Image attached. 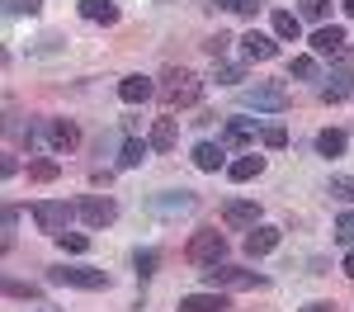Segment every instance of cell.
Instances as JSON below:
<instances>
[{"instance_id": "e575fe53", "label": "cell", "mask_w": 354, "mask_h": 312, "mask_svg": "<svg viewBox=\"0 0 354 312\" xmlns=\"http://www.w3.org/2000/svg\"><path fill=\"white\" fill-rule=\"evenodd\" d=\"M5 10H10V15H28V19H33V15L43 10V0H5Z\"/></svg>"}, {"instance_id": "8992f818", "label": "cell", "mask_w": 354, "mask_h": 312, "mask_svg": "<svg viewBox=\"0 0 354 312\" xmlns=\"http://www.w3.org/2000/svg\"><path fill=\"white\" fill-rule=\"evenodd\" d=\"M71 203H62V199H38L33 203V223L43 227V232H53V237H62L66 232V223H71Z\"/></svg>"}, {"instance_id": "60d3db41", "label": "cell", "mask_w": 354, "mask_h": 312, "mask_svg": "<svg viewBox=\"0 0 354 312\" xmlns=\"http://www.w3.org/2000/svg\"><path fill=\"white\" fill-rule=\"evenodd\" d=\"M340 5H345V15H354V0H340Z\"/></svg>"}, {"instance_id": "8d00e7d4", "label": "cell", "mask_w": 354, "mask_h": 312, "mask_svg": "<svg viewBox=\"0 0 354 312\" xmlns=\"http://www.w3.org/2000/svg\"><path fill=\"white\" fill-rule=\"evenodd\" d=\"M236 15H245V19H255V15H260V0H241V10H236Z\"/></svg>"}, {"instance_id": "277c9868", "label": "cell", "mask_w": 354, "mask_h": 312, "mask_svg": "<svg viewBox=\"0 0 354 312\" xmlns=\"http://www.w3.org/2000/svg\"><path fill=\"white\" fill-rule=\"evenodd\" d=\"M241 104H250V109H270V113H283L288 109V90L279 81H255L241 90Z\"/></svg>"}, {"instance_id": "484cf974", "label": "cell", "mask_w": 354, "mask_h": 312, "mask_svg": "<svg viewBox=\"0 0 354 312\" xmlns=\"http://www.w3.org/2000/svg\"><path fill=\"white\" fill-rule=\"evenodd\" d=\"M326 194H330V199H340V203H354V175H330Z\"/></svg>"}, {"instance_id": "6da1fadb", "label": "cell", "mask_w": 354, "mask_h": 312, "mask_svg": "<svg viewBox=\"0 0 354 312\" xmlns=\"http://www.w3.org/2000/svg\"><path fill=\"white\" fill-rule=\"evenodd\" d=\"M198 95H203V81L194 71H185V66L165 71V85H161L165 109H189V104H198Z\"/></svg>"}, {"instance_id": "f35d334b", "label": "cell", "mask_w": 354, "mask_h": 312, "mask_svg": "<svg viewBox=\"0 0 354 312\" xmlns=\"http://www.w3.org/2000/svg\"><path fill=\"white\" fill-rule=\"evenodd\" d=\"M345 275H350V279H354V246H350V251H345Z\"/></svg>"}, {"instance_id": "4fadbf2b", "label": "cell", "mask_w": 354, "mask_h": 312, "mask_svg": "<svg viewBox=\"0 0 354 312\" xmlns=\"http://www.w3.org/2000/svg\"><path fill=\"white\" fill-rule=\"evenodd\" d=\"M232 303L222 298V288H213V293H189V298H180V308L175 312H227Z\"/></svg>"}, {"instance_id": "83f0119b", "label": "cell", "mask_w": 354, "mask_h": 312, "mask_svg": "<svg viewBox=\"0 0 354 312\" xmlns=\"http://www.w3.org/2000/svg\"><path fill=\"white\" fill-rule=\"evenodd\" d=\"M298 15H302V19H317V24H322V19L330 15V0H298Z\"/></svg>"}, {"instance_id": "74e56055", "label": "cell", "mask_w": 354, "mask_h": 312, "mask_svg": "<svg viewBox=\"0 0 354 312\" xmlns=\"http://www.w3.org/2000/svg\"><path fill=\"white\" fill-rule=\"evenodd\" d=\"M213 10H241V0H213Z\"/></svg>"}, {"instance_id": "52a82bcc", "label": "cell", "mask_w": 354, "mask_h": 312, "mask_svg": "<svg viewBox=\"0 0 354 312\" xmlns=\"http://www.w3.org/2000/svg\"><path fill=\"white\" fill-rule=\"evenodd\" d=\"M76 213H81L85 227H109L113 218H118V203H113L109 194H90V199L76 203Z\"/></svg>"}, {"instance_id": "9a60e30c", "label": "cell", "mask_w": 354, "mask_h": 312, "mask_svg": "<svg viewBox=\"0 0 354 312\" xmlns=\"http://www.w3.org/2000/svg\"><path fill=\"white\" fill-rule=\"evenodd\" d=\"M76 10H81V19H90V24H118V5L113 0H81Z\"/></svg>"}, {"instance_id": "ffe728a7", "label": "cell", "mask_w": 354, "mask_h": 312, "mask_svg": "<svg viewBox=\"0 0 354 312\" xmlns=\"http://www.w3.org/2000/svg\"><path fill=\"white\" fill-rule=\"evenodd\" d=\"M222 156H227V147H213V142H198V147H194V166L198 170H222Z\"/></svg>"}, {"instance_id": "f546056e", "label": "cell", "mask_w": 354, "mask_h": 312, "mask_svg": "<svg viewBox=\"0 0 354 312\" xmlns=\"http://www.w3.org/2000/svg\"><path fill=\"white\" fill-rule=\"evenodd\" d=\"M156 265H161V255L156 251H133V270L147 279V275H156Z\"/></svg>"}, {"instance_id": "1f68e13d", "label": "cell", "mask_w": 354, "mask_h": 312, "mask_svg": "<svg viewBox=\"0 0 354 312\" xmlns=\"http://www.w3.org/2000/svg\"><path fill=\"white\" fill-rule=\"evenodd\" d=\"M213 81H218V85H236V81H245V71H241V66H232V62H218Z\"/></svg>"}, {"instance_id": "4dcf8cb0", "label": "cell", "mask_w": 354, "mask_h": 312, "mask_svg": "<svg viewBox=\"0 0 354 312\" xmlns=\"http://www.w3.org/2000/svg\"><path fill=\"white\" fill-rule=\"evenodd\" d=\"M189 208H194V194H189V190H180V194L161 199V213H189Z\"/></svg>"}, {"instance_id": "f1b7e54d", "label": "cell", "mask_w": 354, "mask_h": 312, "mask_svg": "<svg viewBox=\"0 0 354 312\" xmlns=\"http://www.w3.org/2000/svg\"><path fill=\"white\" fill-rule=\"evenodd\" d=\"M57 246H62V251H71V255H85V251H90V237H81V232H62V237H57Z\"/></svg>"}, {"instance_id": "8fae6325", "label": "cell", "mask_w": 354, "mask_h": 312, "mask_svg": "<svg viewBox=\"0 0 354 312\" xmlns=\"http://www.w3.org/2000/svg\"><path fill=\"white\" fill-rule=\"evenodd\" d=\"M274 246H279V227L260 223V227H250V232H245V255H250V260H255V255H270Z\"/></svg>"}, {"instance_id": "9c48e42d", "label": "cell", "mask_w": 354, "mask_h": 312, "mask_svg": "<svg viewBox=\"0 0 354 312\" xmlns=\"http://www.w3.org/2000/svg\"><path fill=\"white\" fill-rule=\"evenodd\" d=\"M345 48H350V38H345L340 24H322L317 33H312V53L317 57H340Z\"/></svg>"}, {"instance_id": "d4e9b609", "label": "cell", "mask_w": 354, "mask_h": 312, "mask_svg": "<svg viewBox=\"0 0 354 312\" xmlns=\"http://www.w3.org/2000/svg\"><path fill=\"white\" fill-rule=\"evenodd\" d=\"M260 142H265L270 152H283V147H288V128H283V123H265V128H260Z\"/></svg>"}, {"instance_id": "d590c367", "label": "cell", "mask_w": 354, "mask_h": 312, "mask_svg": "<svg viewBox=\"0 0 354 312\" xmlns=\"http://www.w3.org/2000/svg\"><path fill=\"white\" fill-rule=\"evenodd\" d=\"M5 293H10V298H38V288H33V284H19V279L5 284Z\"/></svg>"}, {"instance_id": "ab89813d", "label": "cell", "mask_w": 354, "mask_h": 312, "mask_svg": "<svg viewBox=\"0 0 354 312\" xmlns=\"http://www.w3.org/2000/svg\"><path fill=\"white\" fill-rule=\"evenodd\" d=\"M298 312H330V303H307V308H298Z\"/></svg>"}, {"instance_id": "4316f807", "label": "cell", "mask_w": 354, "mask_h": 312, "mask_svg": "<svg viewBox=\"0 0 354 312\" xmlns=\"http://www.w3.org/2000/svg\"><path fill=\"white\" fill-rule=\"evenodd\" d=\"M288 76H298V81H317V57H293V62H288Z\"/></svg>"}, {"instance_id": "d6a6232c", "label": "cell", "mask_w": 354, "mask_h": 312, "mask_svg": "<svg viewBox=\"0 0 354 312\" xmlns=\"http://www.w3.org/2000/svg\"><path fill=\"white\" fill-rule=\"evenodd\" d=\"M232 43H241V38H232V33H213V38L203 43V53H208V57H222L227 48H232Z\"/></svg>"}, {"instance_id": "7402d4cb", "label": "cell", "mask_w": 354, "mask_h": 312, "mask_svg": "<svg viewBox=\"0 0 354 312\" xmlns=\"http://www.w3.org/2000/svg\"><path fill=\"white\" fill-rule=\"evenodd\" d=\"M147 156H151V142L128 138V142H123V156H118V166H123V170H133V166H142Z\"/></svg>"}, {"instance_id": "e0dca14e", "label": "cell", "mask_w": 354, "mask_h": 312, "mask_svg": "<svg viewBox=\"0 0 354 312\" xmlns=\"http://www.w3.org/2000/svg\"><path fill=\"white\" fill-rule=\"evenodd\" d=\"M255 138V123L250 118H227V128H222V147H245V142Z\"/></svg>"}, {"instance_id": "30bf717a", "label": "cell", "mask_w": 354, "mask_h": 312, "mask_svg": "<svg viewBox=\"0 0 354 312\" xmlns=\"http://www.w3.org/2000/svg\"><path fill=\"white\" fill-rule=\"evenodd\" d=\"M76 142H81V128L71 118H48V147L53 152H71Z\"/></svg>"}, {"instance_id": "44dd1931", "label": "cell", "mask_w": 354, "mask_h": 312, "mask_svg": "<svg viewBox=\"0 0 354 312\" xmlns=\"http://www.w3.org/2000/svg\"><path fill=\"white\" fill-rule=\"evenodd\" d=\"M345 147H350V138H345L340 128H322V133H317V152H322V156H340Z\"/></svg>"}, {"instance_id": "5b68a950", "label": "cell", "mask_w": 354, "mask_h": 312, "mask_svg": "<svg viewBox=\"0 0 354 312\" xmlns=\"http://www.w3.org/2000/svg\"><path fill=\"white\" fill-rule=\"evenodd\" d=\"M203 284H208V288H260L265 275L236 270V265H208V270H203Z\"/></svg>"}, {"instance_id": "603a6c76", "label": "cell", "mask_w": 354, "mask_h": 312, "mask_svg": "<svg viewBox=\"0 0 354 312\" xmlns=\"http://www.w3.org/2000/svg\"><path fill=\"white\" fill-rule=\"evenodd\" d=\"M274 33H279V38H298L302 19L293 15V10H274Z\"/></svg>"}, {"instance_id": "2e32d148", "label": "cell", "mask_w": 354, "mask_h": 312, "mask_svg": "<svg viewBox=\"0 0 354 312\" xmlns=\"http://www.w3.org/2000/svg\"><path fill=\"white\" fill-rule=\"evenodd\" d=\"M147 142H151V152H170V147L180 142V123H175V118H156Z\"/></svg>"}, {"instance_id": "5bb4252c", "label": "cell", "mask_w": 354, "mask_h": 312, "mask_svg": "<svg viewBox=\"0 0 354 312\" xmlns=\"http://www.w3.org/2000/svg\"><path fill=\"white\" fill-rule=\"evenodd\" d=\"M241 53L250 57V62H270V57L279 53V48H274V38H270V33H260V28H250V33L241 38Z\"/></svg>"}, {"instance_id": "cb8c5ba5", "label": "cell", "mask_w": 354, "mask_h": 312, "mask_svg": "<svg viewBox=\"0 0 354 312\" xmlns=\"http://www.w3.org/2000/svg\"><path fill=\"white\" fill-rule=\"evenodd\" d=\"M57 161L53 156H38V161H28V180H38V185H48V180H57Z\"/></svg>"}, {"instance_id": "b9f144b4", "label": "cell", "mask_w": 354, "mask_h": 312, "mask_svg": "<svg viewBox=\"0 0 354 312\" xmlns=\"http://www.w3.org/2000/svg\"><path fill=\"white\" fill-rule=\"evenodd\" d=\"M33 312H62V308H48V303H43V308H33Z\"/></svg>"}, {"instance_id": "3957f363", "label": "cell", "mask_w": 354, "mask_h": 312, "mask_svg": "<svg viewBox=\"0 0 354 312\" xmlns=\"http://www.w3.org/2000/svg\"><path fill=\"white\" fill-rule=\"evenodd\" d=\"M53 284H66V288H109V270H90V265H62V270H48Z\"/></svg>"}, {"instance_id": "ba28073f", "label": "cell", "mask_w": 354, "mask_h": 312, "mask_svg": "<svg viewBox=\"0 0 354 312\" xmlns=\"http://www.w3.org/2000/svg\"><path fill=\"white\" fill-rule=\"evenodd\" d=\"M222 223L227 227H260V203H250V199H227L222 203Z\"/></svg>"}, {"instance_id": "ac0fdd59", "label": "cell", "mask_w": 354, "mask_h": 312, "mask_svg": "<svg viewBox=\"0 0 354 312\" xmlns=\"http://www.w3.org/2000/svg\"><path fill=\"white\" fill-rule=\"evenodd\" d=\"M350 95H354V76L350 71H335V76L322 85V100H326V104H340V100H350Z\"/></svg>"}, {"instance_id": "7c38bea8", "label": "cell", "mask_w": 354, "mask_h": 312, "mask_svg": "<svg viewBox=\"0 0 354 312\" xmlns=\"http://www.w3.org/2000/svg\"><path fill=\"white\" fill-rule=\"evenodd\" d=\"M151 95H156L151 76H123V81H118V100H123V104H147Z\"/></svg>"}, {"instance_id": "d6986e66", "label": "cell", "mask_w": 354, "mask_h": 312, "mask_svg": "<svg viewBox=\"0 0 354 312\" xmlns=\"http://www.w3.org/2000/svg\"><path fill=\"white\" fill-rule=\"evenodd\" d=\"M260 170H265V156H255V152H250V156H236V161L227 166V175H232L236 185H245V180H255Z\"/></svg>"}, {"instance_id": "7a4b0ae2", "label": "cell", "mask_w": 354, "mask_h": 312, "mask_svg": "<svg viewBox=\"0 0 354 312\" xmlns=\"http://www.w3.org/2000/svg\"><path fill=\"white\" fill-rule=\"evenodd\" d=\"M222 255H227V237L222 232H194L189 237V246H185V260L189 265H222Z\"/></svg>"}, {"instance_id": "836d02e7", "label": "cell", "mask_w": 354, "mask_h": 312, "mask_svg": "<svg viewBox=\"0 0 354 312\" xmlns=\"http://www.w3.org/2000/svg\"><path fill=\"white\" fill-rule=\"evenodd\" d=\"M335 241H340V246H350V241H354V213H340V223H335Z\"/></svg>"}]
</instances>
